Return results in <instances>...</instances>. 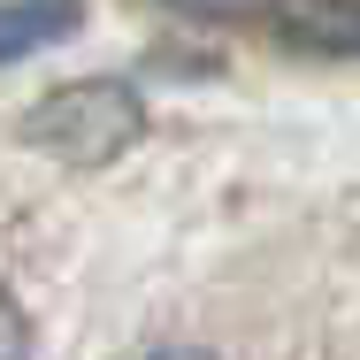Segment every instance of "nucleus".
<instances>
[{
	"label": "nucleus",
	"instance_id": "nucleus-3",
	"mask_svg": "<svg viewBox=\"0 0 360 360\" xmlns=\"http://www.w3.org/2000/svg\"><path fill=\"white\" fill-rule=\"evenodd\" d=\"M70 23H77V0H0V62L62 39Z\"/></svg>",
	"mask_w": 360,
	"mask_h": 360
},
{
	"label": "nucleus",
	"instance_id": "nucleus-1",
	"mask_svg": "<svg viewBox=\"0 0 360 360\" xmlns=\"http://www.w3.org/2000/svg\"><path fill=\"white\" fill-rule=\"evenodd\" d=\"M139 92L131 84H115V77H84V84H62V92H46L39 100V115H31V131L39 146H54L62 161L77 169H92V161H108V153H123V146L139 139Z\"/></svg>",
	"mask_w": 360,
	"mask_h": 360
},
{
	"label": "nucleus",
	"instance_id": "nucleus-5",
	"mask_svg": "<svg viewBox=\"0 0 360 360\" xmlns=\"http://www.w3.org/2000/svg\"><path fill=\"white\" fill-rule=\"evenodd\" d=\"M161 8H184V15H245L261 0H161Z\"/></svg>",
	"mask_w": 360,
	"mask_h": 360
},
{
	"label": "nucleus",
	"instance_id": "nucleus-2",
	"mask_svg": "<svg viewBox=\"0 0 360 360\" xmlns=\"http://www.w3.org/2000/svg\"><path fill=\"white\" fill-rule=\"evenodd\" d=\"M276 31L307 54H360V0H276Z\"/></svg>",
	"mask_w": 360,
	"mask_h": 360
},
{
	"label": "nucleus",
	"instance_id": "nucleus-4",
	"mask_svg": "<svg viewBox=\"0 0 360 360\" xmlns=\"http://www.w3.org/2000/svg\"><path fill=\"white\" fill-rule=\"evenodd\" d=\"M0 360H31V307L8 291V276H0Z\"/></svg>",
	"mask_w": 360,
	"mask_h": 360
},
{
	"label": "nucleus",
	"instance_id": "nucleus-6",
	"mask_svg": "<svg viewBox=\"0 0 360 360\" xmlns=\"http://www.w3.org/2000/svg\"><path fill=\"white\" fill-rule=\"evenodd\" d=\"M146 360H215L207 345H169V353H146Z\"/></svg>",
	"mask_w": 360,
	"mask_h": 360
}]
</instances>
